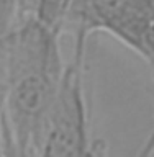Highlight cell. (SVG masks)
Instances as JSON below:
<instances>
[{
	"label": "cell",
	"mask_w": 154,
	"mask_h": 157,
	"mask_svg": "<svg viewBox=\"0 0 154 157\" xmlns=\"http://www.w3.org/2000/svg\"><path fill=\"white\" fill-rule=\"evenodd\" d=\"M59 33L33 18L0 39L5 155H38L43 123L66 66Z\"/></svg>",
	"instance_id": "cell-1"
},
{
	"label": "cell",
	"mask_w": 154,
	"mask_h": 157,
	"mask_svg": "<svg viewBox=\"0 0 154 157\" xmlns=\"http://www.w3.org/2000/svg\"><path fill=\"white\" fill-rule=\"evenodd\" d=\"M87 34H74V51L64 66L39 136L38 155L84 157L95 155V142L90 137V100L85 82Z\"/></svg>",
	"instance_id": "cell-2"
},
{
	"label": "cell",
	"mask_w": 154,
	"mask_h": 157,
	"mask_svg": "<svg viewBox=\"0 0 154 157\" xmlns=\"http://www.w3.org/2000/svg\"><path fill=\"white\" fill-rule=\"evenodd\" d=\"M105 31L133 49L154 72V0H69L61 31Z\"/></svg>",
	"instance_id": "cell-3"
},
{
	"label": "cell",
	"mask_w": 154,
	"mask_h": 157,
	"mask_svg": "<svg viewBox=\"0 0 154 157\" xmlns=\"http://www.w3.org/2000/svg\"><path fill=\"white\" fill-rule=\"evenodd\" d=\"M38 18V0H0V39Z\"/></svg>",
	"instance_id": "cell-4"
},
{
	"label": "cell",
	"mask_w": 154,
	"mask_h": 157,
	"mask_svg": "<svg viewBox=\"0 0 154 157\" xmlns=\"http://www.w3.org/2000/svg\"><path fill=\"white\" fill-rule=\"evenodd\" d=\"M69 0H38V18L44 25L61 31Z\"/></svg>",
	"instance_id": "cell-5"
},
{
	"label": "cell",
	"mask_w": 154,
	"mask_h": 157,
	"mask_svg": "<svg viewBox=\"0 0 154 157\" xmlns=\"http://www.w3.org/2000/svg\"><path fill=\"white\" fill-rule=\"evenodd\" d=\"M141 154H144V155H152L154 154V128H152L149 137H148V141L144 142V147H143Z\"/></svg>",
	"instance_id": "cell-6"
}]
</instances>
